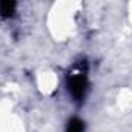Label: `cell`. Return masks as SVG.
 <instances>
[{
  "label": "cell",
  "instance_id": "6da1fadb",
  "mask_svg": "<svg viewBox=\"0 0 132 132\" xmlns=\"http://www.w3.org/2000/svg\"><path fill=\"white\" fill-rule=\"evenodd\" d=\"M89 86V65L86 59H81L72 65L67 73V89L73 101L81 104L86 98Z\"/></svg>",
  "mask_w": 132,
  "mask_h": 132
},
{
  "label": "cell",
  "instance_id": "7a4b0ae2",
  "mask_svg": "<svg viewBox=\"0 0 132 132\" xmlns=\"http://www.w3.org/2000/svg\"><path fill=\"white\" fill-rule=\"evenodd\" d=\"M16 3L14 2H0V16L3 17H10L13 16V13L16 11Z\"/></svg>",
  "mask_w": 132,
  "mask_h": 132
},
{
  "label": "cell",
  "instance_id": "3957f363",
  "mask_svg": "<svg viewBox=\"0 0 132 132\" xmlns=\"http://www.w3.org/2000/svg\"><path fill=\"white\" fill-rule=\"evenodd\" d=\"M65 132H84V123L79 118H72L69 121V126H67Z\"/></svg>",
  "mask_w": 132,
  "mask_h": 132
}]
</instances>
